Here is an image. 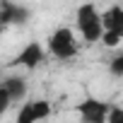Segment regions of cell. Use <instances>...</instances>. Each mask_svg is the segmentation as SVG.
I'll return each mask as SVG.
<instances>
[{
	"label": "cell",
	"instance_id": "2",
	"mask_svg": "<svg viewBox=\"0 0 123 123\" xmlns=\"http://www.w3.org/2000/svg\"><path fill=\"white\" fill-rule=\"evenodd\" d=\"M46 48H48V53H51L53 58H58V60H70V58L77 55L80 43H77L75 31H73L70 27H58L55 31H51V36H48V41H46Z\"/></svg>",
	"mask_w": 123,
	"mask_h": 123
},
{
	"label": "cell",
	"instance_id": "3",
	"mask_svg": "<svg viewBox=\"0 0 123 123\" xmlns=\"http://www.w3.org/2000/svg\"><path fill=\"white\" fill-rule=\"evenodd\" d=\"M31 19V10L22 3H12V0H3L0 3V27H24Z\"/></svg>",
	"mask_w": 123,
	"mask_h": 123
},
{
	"label": "cell",
	"instance_id": "11",
	"mask_svg": "<svg viewBox=\"0 0 123 123\" xmlns=\"http://www.w3.org/2000/svg\"><path fill=\"white\" fill-rule=\"evenodd\" d=\"M109 73L113 77H123V51H116V55L109 60Z\"/></svg>",
	"mask_w": 123,
	"mask_h": 123
},
{
	"label": "cell",
	"instance_id": "7",
	"mask_svg": "<svg viewBox=\"0 0 123 123\" xmlns=\"http://www.w3.org/2000/svg\"><path fill=\"white\" fill-rule=\"evenodd\" d=\"M104 27L113 29V31H118L123 36V5H111L104 12Z\"/></svg>",
	"mask_w": 123,
	"mask_h": 123
},
{
	"label": "cell",
	"instance_id": "4",
	"mask_svg": "<svg viewBox=\"0 0 123 123\" xmlns=\"http://www.w3.org/2000/svg\"><path fill=\"white\" fill-rule=\"evenodd\" d=\"M109 111H111V106L106 101L97 99V97H85L77 104V116L85 123H106L109 121Z\"/></svg>",
	"mask_w": 123,
	"mask_h": 123
},
{
	"label": "cell",
	"instance_id": "1",
	"mask_svg": "<svg viewBox=\"0 0 123 123\" xmlns=\"http://www.w3.org/2000/svg\"><path fill=\"white\" fill-rule=\"evenodd\" d=\"M75 27L85 43H101V36L106 31L104 12H99L94 3H82L75 10Z\"/></svg>",
	"mask_w": 123,
	"mask_h": 123
},
{
	"label": "cell",
	"instance_id": "5",
	"mask_svg": "<svg viewBox=\"0 0 123 123\" xmlns=\"http://www.w3.org/2000/svg\"><path fill=\"white\" fill-rule=\"evenodd\" d=\"M46 46L43 43H39V41H29L17 55H15V60H12V65H17V68H24V70H36V68H41L43 63H46Z\"/></svg>",
	"mask_w": 123,
	"mask_h": 123
},
{
	"label": "cell",
	"instance_id": "12",
	"mask_svg": "<svg viewBox=\"0 0 123 123\" xmlns=\"http://www.w3.org/2000/svg\"><path fill=\"white\" fill-rule=\"evenodd\" d=\"M109 123H123V109H121V106H111V111H109Z\"/></svg>",
	"mask_w": 123,
	"mask_h": 123
},
{
	"label": "cell",
	"instance_id": "9",
	"mask_svg": "<svg viewBox=\"0 0 123 123\" xmlns=\"http://www.w3.org/2000/svg\"><path fill=\"white\" fill-rule=\"evenodd\" d=\"M34 113H36V121H46L51 116V101L48 99H34Z\"/></svg>",
	"mask_w": 123,
	"mask_h": 123
},
{
	"label": "cell",
	"instance_id": "6",
	"mask_svg": "<svg viewBox=\"0 0 123 123\" xmlns=\"http://www.w3.org/2000/svg\"><path fill=\"white\" fill-rule=\"evenodd\" d=\"M3 87L7 89L12 104H22V101H27L29 85H27V80H24L22 75H7V77L3 80Z\"/></svg>",
	"mask_w": 123,
	"mask_h": 123
},
{
	"label": "cell",
	"instance_id": "8",
	"mask_svg": "<svg viewBox=\"0 0 123 123\" xmlns=\"http://www.w3.org/2000/svg\"><path fill=\"white\" fill-rule=\"evenodd\" d=\"M17 123H36L34 101H22V104H19V111H17Z\"/></svg>",
	"mask_w": 123,
	"mask_h": 123
},
{
	"label": "cell",
	"instance_id": "10",
	"mask_svg": "<svg viewBox=\"0 0 123 123\" xmlns=\"http://www.w3.org/2000/svg\"><path fill=\"white\" fill-rule=\"evenodd\" d=\"M101 43H104L106 48H118V46L123 43V36H121L118 31H113V29H106L104 36H101Z\"/></svg>",
	"mask_w": 123,
	"mask_h": 123
}]
</instances>
